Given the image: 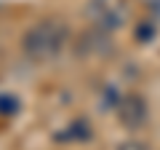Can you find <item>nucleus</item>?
<instances>
[{"label":"nucleus","instance_id":"5","mask_svg":"<svg viewBox=\"0 0 160 150\" xmlns=\"http://www.w3.org/2000/svg\"><path fill=\"white\" fill-rule=\"evenodd\" d=\"M152 35H155V24H152V22H144L142 27L136 29V38H139V40H144V43L152 40Z\"/></svg>","mask_w":160,"mask_h":150},{"label":"nucleus","instance_id":"6","mask_svg":"<svg viewBox=\"0 0 160 150\" xmlns=\"http://www.w3.org/2000/svg\"><path fill=\"white\" fill-rule=\"evenodd\" d=\"M0 110H3V113H16L19 99L16 97H0Z\"/></svg>","mask_w":160,"mask_h":150},{"label":"nucleus","instance_id":"1","mask_svg":"<svg viewBox=\"0 0 160 150\" xmlns=\"http://www.w3.org/2000/svg\"><path fill=\"white\" fill-rule=\"evenodd\" d=\"M64 43H67V27L53 22V19H46V22H38L35 27L27 29L22 46H24V54L29 59L48 62V59L62 54Z\"/></svg>","mask_w":160,"mask_h":150},{"label":"nucleus","instance_id":"7","mask_svg":"<svg viewBox=\"0 0 160 150\" xmlns=\"http://www.w3.org/2000/svg\"><path fill=\"white\" fill-rule=\"evenodd\" d=\"M118 150H149V145H144L142 139H126L118 145Z\"/></svg>","mask_w":160,"mask_h":150},{"label":"nucleus","instance_id":"9","mask_svg":"<svg viewBox=\"0 0 160 150\" xmlns=\"http://www.w3.org/2000/svg\"><path fill=\"white\" fill-rule=\"evenodd\" d=\"M142 3H144V6H152V3H155V0H142Z\"/></svg>","mask_w":160,"mask_h":150},{"label":"nucleus","instance_id":"8","mask_svg":"<svg viewBox=\"0 0 160 150\" xmlns=\"http://www.w3.org/2000/svg\"><path fill=\"white\" fill-rule=\"evenodd\" d=\"M149 11H152V16H155V22L160 24V0H155L152 6H149Z\"/></svg>","mask_w":160,"mask_h":150},{"label":"nucleus","instance_id":"2","mask_svg":"<svg viewBox=\"0 0 160 150\" xmlns=\"http://www.w3.org/2000/svg\"><path fill=\"white\" fill-rule=\"evenodd\" d=\"M88 16H91L93 27L112 32V29H120L126 24L128 8L123 0H91L88 3Z\"/></svg>","mask_w":160,"mask_h":150},{"label":"nucleus","instance_id":"3","mask_svg":"<svg viewBox=\"0 0 160 150\" xmlns=\"http://www.w3.org/2000/svg\"><path fill=\"white\" fill-rule=\"evenodd\" d=\"M115 110H118V118L120 123L126 129H142L144 123H147V102H144V97H139V94H126V97H120L118 104H115Z\"/></svg>","mask_w":160,"mask_h":150},{"label":"nucleus","instance_id":"4","mask_svg":"<svg viewBox=\"0 0 160 150\" xmlns=\"http://www.w3.org/2000/svg\"><path fill=\"white\" fill-rule=\"evenodd\" d=\"M80 43H83V46H80L83 54H107L109 48H112L109 32H107V29H99V27L83 32V35H80Z\"/></svg>","mask_w":160,"mask_h":150}]
</instances>
